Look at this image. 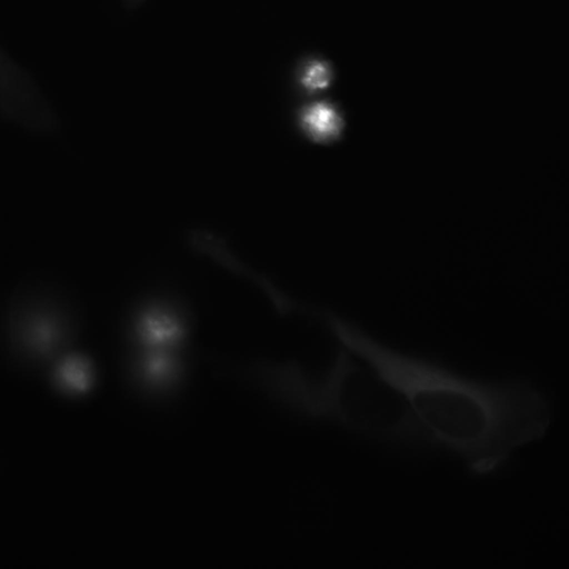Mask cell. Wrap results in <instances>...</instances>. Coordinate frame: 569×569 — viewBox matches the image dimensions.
<instances>
[{
    "label": "cell",
    "mask_w": 569,
    "mask_h": 569,
    "mask_svg": "<svg viewBox=\"0 0 569 569\" xmlns=\"http://www.w3.org/2000/svg\"><path fill=\"white\" fill-rule=\"evenodd\" d=\"M331 326L347 349L398 390L431 445L476 475L498 470L550 428V405L531 383L470 378L396 350L347 321L336 318Z\"/></svg>",
    "instance_id": "cell-1"
},
{
    "label": "cell",
    "mask_w": 569,
    "mask_h": 569,
    "mask_svg": "<svg viewBox=\"0 0 569 569\" xmlns=\"http://www.w3.org/2000/svg\"><path fill=\"white\" fill-rule=\"evenodd\" d=\"M258 381L299 412L360 436L406 447L431 445L398 390L346 347L316 371L266 363Z\"/></svg>",
    "instance_id": "cell-2"
},
{
    "label": "cell",
    "mask_w": 569,
    "mask_h": 569,
    "mask_svg": "<svg viewBox=\"0 0 569 569\" xmlns=\"http://www.w3.org/2000/svg\"><path fill=\"white\" fill-rule=\"evenodd\" d=\"M74 338L72 318L51 305L22 306L9 317L7 339L10 355L28 370L47 369L70 349Z\"/></svg>",
    "instance_id": "cell-3"
},
{
    "label": "cell",
    "mask_w": 569,
    "mask_h": 569,
    "mask_svg": "<svg viewBox=\"0 0 569 569\" xmlns=\"http://www.w3.org/2000/svg\"><path fill=\"white\" fill-rule=\"evenodd\" d=\"M129 380L140 392L163 397L176 391L186 375V365L178 350L138 349L129 360Z\"/></svg>",
    "instance_id": "cell-4"
},
{
    "label": "cell",
    "mask_w": 569,
    "mask_h": 569,
    "mask_svg": "<svg viewBox=\"0 0 569 569\" xmlns=\"http://www.w3.org/2000/svg\"><path fill=\"white\" fill-rule=\"evenodd\" d=\"M46 370L51 391L63 400H84L98 388L97 362L83 351L69 349Z\"/></svg>",
    "instance_id": "cell-5"
},
{
    "label": "cell",
    "mask_w": 569,
    "mask_h": 569,
    "mask_svg": "<svg viewBox=\"0 0 569 569\" xmlns=\"http://www.w3.org/2000/svg\"><path fill=\"white\" fill-rule=\"evenodd\" d=\"M183 335L182 322L172 313L161 310L147 312L136 327L139 349L178 350Z\"/></svg>",
    "instance_id": "cell-6"
},
{
    "label": "cell",
    "mask_w": 569,
    "mask_h": 569,
    "mask_svg": "<svg viewBox=\"0 0 569 569\" xmlns=\"http://www.w3.org/2000/svg\"><path fill=\"white\" fill-rule=\"evenodd\" d=\"M300 122L307 134L317 141H331L342 130V118L338 110L327 102H313L307 106Z\"/></svg>",
    "instance_id": "cell-7"
},
{
    "label": "cell",
    "mask_w": 569,
    "mask_h": 569,
    "mask_svg": "<svg viewBox=\"0 0 569 569\" xmlns=\"http://www.w3.org/2000/svg\"><path fill=\"white\" fill-rule=\"evenodd\" d=\"M300 82L308 90L326 88L331 80L329 66L320 60H310L303 64L299 74Z\"/></svg>",
    "instance_id": "cell-8"
},
{
    "label": "cell",
    "mask_w": 569,
    "mask_h": 569,
    "mask_svg": "<svg viewBox=\"0 0 569 569\" xmlns=\"http://www.w3.org/2000/svg\"><path fill=\"white\" fill-rule=\"evenodd\" d=\"M123 6L129 10H134L144 4L148 0H121Z\"/></svg>",
    "instance_id": "cell-9"
}]
</instances>
